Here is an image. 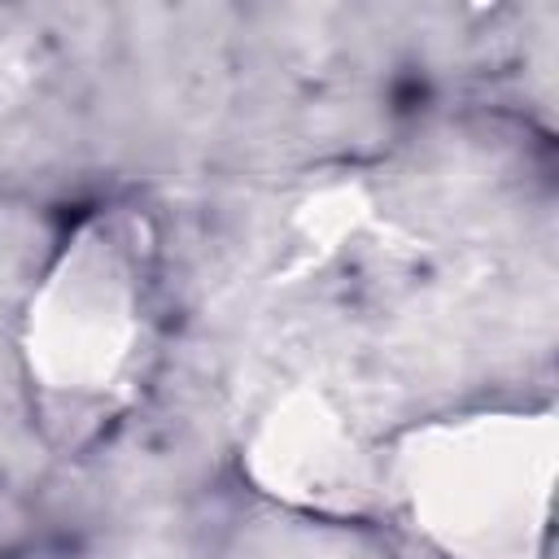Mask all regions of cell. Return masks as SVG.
Listing matches in <instances>:
<instances>
[{
    "instance_id": "cell-2",
    "label": "cell",
    "mask_w": 559,
    "mask_h": 559,
    "mask_svg": "<svg viewBox=\"0 0 559 559\" xmlns=\"http://www.w3.org/2000/svg\"><path fill=\"white\" fill-rule=\"evenodd\" d=\"M402 493L415 524L459 559H511L524 546L528 459L520 424L424 432L402 450Z\"/></svg>"
},
{
    "instance_id": "cell-1",
    "label": "cell",
    "mask_w": 559,
    "mask_h": 559,
    "mask_svg": "<svg viewBox=\"0 0 559 559\" xmlns=\"http://www.w3.org/2000/svg\"><path fill=\"white\" fill-rule=\"evenodd\" d=\"M153 245L131 210L92 214L26 310V371L57 437L83 441L131 397L148 345Z\"/></svg>"
},
{
    "instance_id": "cell-3",
    "label": "cell",
    "mask_w": 559,
    "mask_h": 559,
    "mask_svg": "<svg viewBox=\"0 0 559 559\" xmlns=\"http://www.w3.org/2000/svg\"><path fill=\"white\" fill-rule=\"evenodd\" d=\"M253 472L271 493L336 502L358 480V450L319 397H293L266 415L253 441Z\"/></svg>"
}]
</instances>
